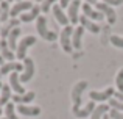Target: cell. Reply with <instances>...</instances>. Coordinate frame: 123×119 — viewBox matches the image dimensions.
I'll list each match as a JSON object with an SVG mask.
<instances>
[{
  "instance_id": "30",
  "label": "cell",
  "mask_w": 123,
  "mask_h": 119,
  "mask_svg": "<svg viewBox=\"0 0 123 119\" xmlns=\"http://www.w3.org/2000/svg\"><path fill=\"white\" fill-rule=\"evenodd\" d=\"M111 44L118 49H123V36H117V35H112L111 36Z\"/></svg>"
},
{
  "instance_id": "27",
  "label": "cell",
  "mask_w": 123,
  "mask_h": 119,
  "mask_svg": "<svg viewBox=\"0 0 123 119\" xmlns=\"http://www.w3.org/2000/svg\"><path fill=\"white\" fill-rule=\"evenodd\" d=\"M56 2H59V0H44L42 5H41V11L42 13H48L55 6V3H56Z\"/></svg>"
},
{
  "instance_id": "11",
  "label": "cell",
  "mask_w": 123,
  "mask_h": 119,
  "mask_svg": "<svg viewBox=\"0 0 123 119\" xmlns=\"http://www.w3.org/2000/svg\"><path fill=\"white\" fill-rule=\"evenodd\" d=\"M19 70H24V64L17 63V61H8V63H5L3 66H0V75L19 72Z\"/></svg>"
},
{
  "instance_id": "18",
  "label": "cell",
  "mask_w": 123,
  "mask_h": 119,
  "mask_svg": "<svg viewBox=\"0 0 123 119\" xmlns=\"http://www.w3.org/2000/svg\"><path fill=\"white\" fill-rule=\"evenodd\" d=\"M19 24H20V21H19V19H9V21L2 27V30H0V36H2V39H6V38H8V35L11 33L16 27H19Z\"/></svg>"
},
{
  "instance_id": "42",
  "label": "cell",
  "mask_w": 123,
  "mask_h": 119,
  "mask_svg": "<svg viewBox=\"0 0 123 119\" xmlns=\"http://www.w3.org/2000/svg\"><path fill=\"white\" fill-rule=\"evenodd\" d=\"M0 30H2V25H0Z\"/></svg>"
},
{
  "instance_id": "33",
  "label": "cell",
  "mask_w": 123,
  "mask_h": 119,
  "mask_svg": "<svg viewBox=\"0 0 123 119\" xmlns=\"http://www.w3.org/2000/svg\"><path fill=\"white\" fill-rule=\"evenodd\" d=\"M73 2V0H59V6H61V8H69V5H70V3H72Z\"/></svg>"
},
{
  "instance_id": "15",
  "label": "cell",
  "mask_w": 123,
  "mask_h": 119,
  "mask_svg": "<svg viewBox=\"0 0 123 119\" xmlns=\"http://www.w3.org/2000/svg\"><path fill=\"white\" fill-rule=\"evenodd\" d=\"M80 24H81V27H84V30H89L90 33H100V30H101V27H100L98 24H95V22H92L90 19H87L86 16H80Z\"/></svg>"
},
{
  "instance_id": "41",
  "label": "cell",
  "mask_w": 123,
  "mask_h": 119,
  "mask_svg": "<svg viewBox=\"0 0 123 119\" xmlns=\"http://www.w3.org/2000/svg\"><path fill=\"white\" fill-rule=\"evenodd\" d=\"M0 119H6V118H0Z\"/></svg>"
},
{
  "instance_id": "8",
  "label": "cell",
  "mask_w": 123,
  "mask_h": 119,
  "mask_svg": "<svg viewBox=\"0 0 123 119\" xmlns=\"http://www.w3.org/2000/svg\"><path fill=\"white\" fill-rule=\"evenodd\" d=\"M33 3L31 2H16L14 3V6L11 8V13H9V16H11V19H16V16H19V14H24V13H27V11H30L31 8H33Z\"/></svg>"
},
{
  "instance_id": "23",
  "label": "cell",
  "mask_w": 123,
  "mask_h": 119,
  "mask_svg": "<svg viewBox=\"0 0 123 119\" xmlns=\"http://www.w3.org/2000/svg\"><path fill=\"white\" fill-rule=\"evenodd\" d=\"M0 53H2L3 60H6V61H12V60H14V52L9 49L6 39H2V41H0Z\"/></svg>"
},
{
  "instance_id": "2",
  "label": "cell",
  "mask_w": 123,
  "mask_h": 119,
  "mask_svg": "<svg viewBox=\"0 0 123 119\" xmlns=\"http://www.w3.org/2000/svg\"><path fill=\"white\" fill-rule=\"evenodd\" d=\"M36 30H37V33H39V36L42 39H45V41L53 42L55 39H58V35L47 27V17H45V16H39V17H37Z\"/></svg>"
},
{
  "instance_id": "19",
  "label": "cell",
  "mask_w": 123,
  "mask_h": 119,
  "mask_svg": "<svg viewBox=\"0 0 123 119\" xmlns=\"http://www.w3.org/2000/svg\"><path fill=\"white\" fill-rule=\"evenodd\" d=\"M39 13L41 11V8H39V5H34L33 8L30 9V11H27V13H24V14H20V22H31V21H34L36 19L37 21V17H39Z\"/></svg>"
},
{
  "instance_id": "35",
  "label": "cell",
  "mask_w": 123,
  "mask_h": 119,
  "mask_svg": "<svg viewBox=\"0 0 123 119\" xmlns=\"http://www.w3.org/2000/svg\"><path fill=\"white\" fill-rule=\"evenodd\" d=\"M86 2L89 3V5H97V3H98V2H97V0H86Z\"/></svg>"
},
{
  "instance_id": "39",
  "label": "cell",
  "mask_w": 123,
  "mask_h": 119,
  "mask_svg": "<svg viewBox=\"0 0 123 119\" xmlns=\"http://www.w3.org/2000/svg\"><path fill=\"white\" fill-rule=\"evenodd\" d=\"M0 114H2V107H0Z\"/></svg>"
},
{
  "instance_id": "34",
  "label": "cell",
  "mask_w": 123,
  "mask_h": 119,
  "mask_svg": "<svg viewBox=\"0 0 123 119\" xmlns=\"http://www.w3.org/2000/svg\"><path fill=\"white\" fill-rule=\"evenodd\" d=\"M114 99H117V100L123 102V92H118V91H115V94H114Z\"/></svg>"
},
{
  "instance_id": "24",
  "label": "cell",
  "mask_w": 123,
  "mask_h": 119,
  "mask_svg": "<svg viewBox=\"0 0 123 119\" xmlns=\"http://www.w3.org/2000/svg\"><path fill=\"white\" fill-rule=\"evenodd\" d=\"M9 13H11V8H9V3L6 0H3L2 5H0V22L2 24H6L9 21Z\"/></svg>"
},
{
  "instance_id": "20",
  "label": "cell",
  "mask_w": 123,
  "mask_h": 119,
  "mask_svg": "<svg viewBox=\"0 0 123 119\" xmlns=\"http://www.w3.org/2000/svg\"><path fill=\"white\" fill-rule=\"evenodd\" d=\"M19 36H20V27H16L14 30L8 35V38H6V42H8L9 49H11L12 52H14V49H17V39H19Z\"/></svg>"
},
{
  "instance_id": "6",
  "label": "cell",
  "mask_w": 123,
  "mask_h": 119,
  "mask_svg": "<svg viewBox=\"0 0 123 119\" xmlns=\"http://www.w3.org/2000/svg\"><path fill=\"white\" fill-rule=\"evenodd\" d=\"M34 75V61L27 56L24 60V72L20 74V82L22 83H28Z\"/></svg>"
},
{
  "instance_id": "40",
  "label": "cell",
  "mask_w": 123,
  "mask_h": 119,
  "mask_svg": "<svg viewBox=\"0 0 123 119\" xmlns=\"http://www.w3.org/2000/svg\"><path fill=\"white\" fill-rule=\"evenodd\" d=\"M37 2H44V0H37Z\"/></svg>"
},
{
  "instance_id": "1",
  "label": "cell",
  "mask_w": 123,
  "mask_h": 119,
  "mask_svg": "<svg viewBox=\"0 0 123 119\" xmlns=\"http://www.w3.org/2000/svg\"><path fill=\"white\" fill-rule=\"evenodd\" d=\"M89 88V83L86 80H81V82L75 83L72 88V102H73V107H72V113L76 110L81 108V102H83V92Z\"/></svg>"
},
{
  "instance_id": "7",
  "label": "cell",
  "mask_w": 123,
  "mask_h": 119,
  "mask_svg": "<svg viewBox=\"0 0 123 119\" xmlns=\"http://www.w3.org/2000/svg\"><path fill=\"white\" fill-rule=\"evenodd\" d=\"M95 8L98 9V11L101 13L103 16H106V19H108L109 24H115V21H117V16H115V11H114V8H112V6L106 5V3H103V2H98V3L95 5Z\"/></svg>"
},
{
  "instance_id": "25",
  "label": "cell",
  "mask_w": 123,
  "mask_h": 119,
  "mask_svg": "<svg viewBox=\"0 0 123 119\" xmlns=\"http://www.w3.org/2000/svg\"><path fill=\"white\" fill-rule=\"evenodd\" d=\"M109 110H111V107H109V105H106V104L98 105V107H95V110H93L90 119H103V116H105V114H108Z\"/></svg>"
},
{
  "instance_id": "45",
  "label": "cell",
  "mask_w": 123,
  "mask_h": 119,
  "mask_svg": "<svg viewBox=\"0 0 123 119\" xmlns=\"http://www.w3.org/2000/svg\"><path fill=\"white\" fill-rule=\"evenodd\" d=\"M0 77H2V75H0Z\"/></svg>"
},
{
  "instance_id": "31",
  "label": "cell",
  "mask_w": 123,
  "mask_h": 119,
  "mask_svg": "<svg viewBox=\"0 0 123 119\" xmlns=\"http://www.w3.org/2000/svg\"><path fill=\"white\" fill-rule=\"evenodd\" d=\"M109 116L112 119H123V111H117V110H109Z\"/></svg>"
},
{
  "instance_id": "38",
  "label": "cell",
  "mask_w": 123,
  "mask_h": 119,
  "mask_svg": "<svg viewBox=\"0 0 123 119\" xmlns=\"http://www.w3.org/2000/svg\"><path fill=\"white\" fill-rule=\"evenodd\" d=\"M6 2H8V3H9V2H14V0H6Z\"/></svg>"
},
{
  "instance_id": "5",
  "label": "cell",
  "mask_w": 123,
  "mask_h": 119,
  "mask_svg": "<svg viewBox=\"0 0 123 119\" xmlns=\"http://www.w3.org/2000/svg\"><path fill=\"white\" fill-rule=\"evenodd\" d=\"M115 94V89L114 88H106L103 91H90L89 92V97L92 102H109Z\"/></svg>"
},
{
  "instance_id": "37",
  "label": "cell",
  "mask_w": 123,
  "mask_h": 119,
  "mask_svg": "<svg viewBox=\"0 0 123 119\" xmlns=\"http://www.w3.org/2000/svg\"><path fill=\"white\" fill-rule=\"evenodd\" d=\"M2 88H3V85H2V82H0V91H2Z\"/></svg>"
},
{
  "instance_id": "43",
  "label": "cell",
  "mask_w": 123,
  "mask_h": 119,
  "mask_svg": "<svg viewBox=\"0 0 123 119\" xmlns=\"http://www.w3.org/2000/svg\"><path fill=\"white\" fill-rule=\"evenodd\" d=\"M17 2H22V0H17Z\"/></svg>"
},
{
  "instance_id": "12",
  "label": "cell",
  "mask_w": 123,
  "mask_h": 119,
  "mask_svg": "<svg viewBox=\"0 0 123 119\" xmlns=\"http://www.w3.org/2000/svg\"><path fill=\"white\" fill-rule=\"evenodd\" d=\"M81 8H83V14L90 21H103V17H105L98 9H93L92 5H89V3H84Z\"/></svg>"
},
{
  "instance_id": "3",
  "label": "cell",
  "mask_w": 123,
  "mask_h": 119,
  "mask_svg": "<svg viewBox=\"0 0 123 119\" xmlns=\"http://www.w3.org/2000/svg\"><path fill=\"white\" fill-rule=\"evenodd\" d=\"M73 25H67V27H64L62 28V31H61V35H59V44H61V47H62V50L64 52H67V53H70L73 50V46H72V35H73Z\"/></svg>"
},
{
  "instance_id": "21",
  "label": "cell",
  "mask_w": 123,
  "mask_h": 119,
  "mask_svg": "<svg viewBox=\"0 0 123 119\" xmlns=\"http://www.w3.org/2000/svg\"><path fill=\"white\" fill-rule=\"evenodd\" d=\"M12 97V89L9 85H3L2 91H0V107H5L6 104H9Z\"/></svg>"
},
{
  "instance_id": "9",
  "label": "cell",
  "mask_w": 123,
  "mask_h": 119,
  "mask_svg": "<svg viewBox=\"0 0 123 119\" xmlns=\"http://www.w3.org/2000/svg\"><path fill=\"white\" fill-rule=\"evenodd\" d=\"M80 8H81V0H73V2L69 5V8H67V17H69L70 24L80 22V16H78Z\"/></svg>"
},
{
  "instance_id": "4",
  "label": "cell",
  "mask_w": 123,
  "mask_h": 119,
  "mask_svg": "<svg viewBox=\"0 0 123 119\" xmlns=\"http://www.w3.org/2000/svg\"><path fill=\"white\" fill-rule=\"evenodd\" d=\"M36 41H37L36 36H33V35L25 36L24 39L17 44V49H16V56H17L19 60H25V58H27V50L30 49L31 46H34V44H36Z\"/></svg>"
},
{
  "instance_id": "32",
  "label": "cell",
  "mask_w": 123,
  "mask_h": 119,
  "mask_svg": "<svg viewBox=\"0 0 123 119\" xmlns=\"http://www.w3.org/2000/svg\"><path fill=\"white\" fill-rule=\"evenodd\" d=\"M103 3H106L109 6H118L123 3V0H103Z\"/></svg>"
},
{
  "instance_id": "36",
  "label": "cell",
  "mask_w": 123,
  "mask_h": 119,
  "mask_svg": "<svg viewBox=\"0 0 123 119\" xmlns=\"http://www.w3.org/2000/svg\"><path fill=\"white\" fill-rule=\"evenodd\" d=\"M5 64V60H3V56H2V53H0V66H3Z\"/></svg>"
},
{
  "instance_id": "10",
  "label": "cell",
  "mask_w": 123,
  "mask_h": 119,
  "mask_svg": "<svg viewBox=\"0 0 123 119\" xmlns=\"http://www.w3.org/2000/svg\"><path fill=\"white\" fill-rule=\"evenodd\" d=\"M9 86H11V89L16 92V94H25V92H27V89L22 86L20 75H19L17 72L9 74Z\"/></svg>"
},
{
  "instance_id": "29",
  "label": "cell",
  "mask_w": 123,
  "mask_h": 119,
  "mask_svg": "<svg viewBox=\"0 0 123 119\" xmlns=\"http://www.w3.org/2000/svg\"><path fill=\"white\" fill-rule=\"evenodd\" d=\"M109 107L112 108V110H117V111H123V102L117 100V99L112 97L111 100H109Z\"/></svg>"
},
{
  "instance_id": "17",
  "label": "cell",
  "mask_w": 123,
  "mask_h": 119,
  "mask_svg": "<svg viewBox=\"0 0 123 119\" xmlns=\"http://www.w3.org/2000/svg\"><path fill=\"white\" fill-rule=\"evenodd\" d=\"M51 13H53L55 19H56L61 25H64V27H67V25H69V17H67V14L64 13V9L61 8L59 5H55L53 8H51Z\"/></svg>"
},
{
  "instance_id": "14",
  "label": "cell",
  "mask_w": 123,
  "mask_h": 119,
  "mask_svg": "<svg viewBox=\"0 0 123 119\" xmlns=\"http://www.w3.org/2000/svg\"><path fill=\"white\" fill-rule=\"evenodd\" d=\"M34 97H36V94H34L33 91H28L25 92V94H12V102L14 104H19V105H25V104H30V102L34 100Z\"/></svg>"
},
{
  "instance_id": "26",
  "label": "cell",
  "mask_w": 123,
  "mask_h": 119,
  "mask_svg": "<svg viewBox=\"0 0 123 119\" xmlns=\"http://www.w3.org/2000/svg\"><path fill=\"white\" fill-rule=\"evenodd\" d=\"M5 118L6 119H19L14 110V102H9L5 105Z\"/></svg>"
},
{
  "instance_id": "16",
  "label": "cell",
  "mask_w": 123,
  "mask_h": 119,
  "mask_svg": "<svg viewBox=\"0 0 123 119\" xmlns=\"http://www.w3.org/2000/svg\"><path fill=\"white\" fill-rule=\"evenodd\" d=\"M93 110H95V102L90 100V102H87V104L84 105L83 108H80V110L73 111V114H75L76 118H80V119H84V118H87V116H92Z\"/></svg>"
},
{
  "instance_id": "22",
  "label": "cell",
  "mask_w": 123,
  "mask_h": 119,
  "mask_svg": "<svg viewBox=\"0 0 123 119\" xmlns=\"http://www.w3.org/2000/svg\"><path fill=\"white\" fill-rule=\"evenodd\" d=\"M83 33H84V27H76L75 30H73V35H72V46H73V49H76V50L81 49Z\"/></svg>"
},
{
  "instance_id": "13",
  "label": "cell",
  "mask_w": 123,
  "mask_h": 119,
  "mask_svg": "<svg viewBox=\"0 0 123 119\" xmlns=\"http://www.w3.org/2000/svg\"><path fill=\"white\" fill-rule=\"evenodd\" d=\"M17 113L24 114V116L34 118V116H39L41 114V107H37V105H19Z\"/></svg>"
},
{
  "instance_id": "44",
  "label": "cell",
  "mask_w": 123,
  "mask_h": 119,
  "mask_svg": "<svg viewBox=\"0 0 123 119\" xmlns=\"http://www.w3.org/2000/svg\"><path fill=\"white\" fill-rule=\"evenodd\" d=\"M0 2H3V0H0Z\"/></svg>"
},
{
  "instance_id": "28",
  "label": "cell",
  "mask_w": 123,
  "mask_h": 119,
  "mask_svg": "<svg viewBox=\"0 0 123 119\" xmlns=\"http://www.w3.org/2000/svg\"><path fill=\"white\" fill-rule=\"evenodd\" d=\"M115 85H117V91L123 92V67L117 72V77H115Z\"/></svg>"
}]
</instances>
